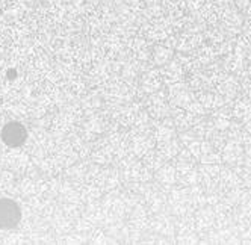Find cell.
Listing matches in <instances>:
<instances>
[{"instance_id": "2", "label": "cell", "mask_w": 251, "mask_h": 245, "mask_svg": "<svg viewBox=\"0 0 251 245\" xmlns=\"http://www.w3.org/2000/svg\"><path fill=\"white\" fill-rule=\"evenodd\" d=\"M2 139L9 147H19L26 141V130L20 122H9L2 129Z\"/></svg>"}, {"instance_id": "1", "label": "cell", "mask_w": 251, "mask_h": 245, "mask_svg": "<svg viewBox=\"0 0 251 245\" xmlns=\"http://www.w3.org/2000/svg\"><path fill=\"white\" fill-rule=\"evenodd\" d=\"M22 220V211L19 204L9 198L0 200V229L8 230L19 225Z\"/></svg>"}]
</instances>
